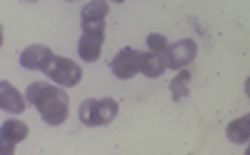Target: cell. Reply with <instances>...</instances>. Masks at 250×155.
<instances>
[{"label":"cell","instance_id":"cell-13","mask_svg":"<svg viewBox=\"0 0 250 155\" xmlns=\"http://www.w3.org/2000/svg\"><path fill=\"white\" fill-rule=\"evenodd\" d=\"M190 78H193L190 70H180V73L173 78V83H170L173 100H183V98L188 95V88H190Z\"/></svg>","mask_w":250,"mask_h":155},{"label":"cell","instance_id":"cell-3","mask_svg":"<svg viewBox=\"0 0 250 155\" xmlns=\"http://www.w3.org/2000/svg\"><path fill=\"white\" fill-rule=\"evenodd\" d=\"M105 43V23H83V38L78 43V55L85 63H95L100 58Z\"/></svg>","mask_w":250,"mask_h":155},{"label":"cell","instance_id":"cell-5","mask_svg":"<svg viewBox=\"0 0 250 155\" xmlns=\"http://www.w3.org/2000/svg\"><path fill=\"white\" fill-rule=\"evenodd\" d=\"M140 55H143V53H138L135 48H123V50L110 60L113 73H115L120 80L133 78L135 73H140Z\"/></svg>","mask_w":250,"mask_h":155},{"label":"cell","instance_id":"cell-1","mask_svg":"<svg viewBox=\"0 0 250 155\" xmlns=\"http://www.w3.org/2000/svg\"><path fill=\"white\" fill-rule=\"evenodd\" d=\"M28 100L40 110L48 125H60L68 118V93L50 83H33L28 88Z\"/></svg>","mask_w":250,"mask_h":155},{"label":"cell","instance_id":"cell-14","mask_svg":"<svg viewBox=\"0 0 250 155\" xmlns=\"http://www.w3.org/2000/svg\"><path fill=\"white\" fill-rule=\"evenodd\" d=\"M148 48H150V53H158V55H165L168 53V40H165L163 35H150L148 38Z\"/></svg>","mask_w":250,"mask_h":155},{"label":"cell","instance_id":"cell-2","mask_svg":"<svg viewBox=\"0 0 250 155\" xmlns=\"http://www.w3.org/2000/svg\"><path fill=\"white\" fill-rule=\"evenodd\" d=\"M80 123L88 128H98V125H108L115 120L118 115V100L113 98H100V100H83L78 108Z\"/></svg>","mask_w":250,"mask_h":155},{"label":"cell","instance_id":"cell-11","mask_svg":"<svg viewBox=\"0 0 250 155\" xmlns=\"http://www.w3.org/2000/svg\"><path fill=\"white\" fill-rule=\"evenodd\" d=\"M83 23H105V18L110 15V5L108 3H88L80 10Z\"/></svg>","mask_w":250,"mask_h":155},{"label":"cell","instance_id":"cell-16","mask_svg":"<svg viewBox=\"0 0 250 155\" xmlns=\"http://www.w3.org/2000/svg\"><path fill=\"white\" fill-rule=\"evenodd\" d=\"M245 95H248V98H250V78H248V80H245Z\"/></svg>","mask_w":250,"mask_h":155},{"label":"cell","instance_id":"cell-10","mask_svg":"<svg viewBox=\"0 0 250 155\" xmlns=\"http://www.w3.org/2000/svg\"><path fill=\"white\" fill-rule=\"evenodd\" d=\"M225 133H228V140L235 143V145L248 143V140H250V115L233 120L230 125H228V130H225Z\"/></svg>","mask_w":250,"mask_h":155},{"label":"cell","instance_id":"cell-9","mask_svg":"<svg viewBox=\"0 0 250 155\" xmlns=\"http://www.w3.org/2000/svg\"><path fill=\"white\" fill-rule=\"evenodd\" d=\"M168 70V60L165 55H158V53H143L140 55V73L148 75V78H158Z\"/></svg>","mask_w":250,"mask_h":155},{"label":"cell","instance_id":"cell-12","mask_svg":"<svg viewBox=\"0 0 250 155\" xmlns=\"http://www.w3.org/2000/svg\"><path fill=\"white\" fill-rule=\"evenodd\" d=\"M28 125L23 123V120H8L5 125H3V138L0 140H10L13 145L15 143H20V140H25L28 138Z\"/></svg>","mask_w":250,"mask_h":155},{"label":"cell","instance_id":"cell-4","mask_svg":"<svg viewBox=\"0 0 250 155\" xmlns=\"http://www.w3.org/2000/svg\"><path fill=\"white\" fill-rule=\"evenodd\" d=\"M43 73L50 75L53 83L65 85V88H73V85H78L83 80V68L75 60H70V58H60V55H55V60L48 65Z\"/></svg>","mask_w":250,"mask_h":155},{"label":"cell","instance_id":"cell-15","mask_svg":"<svg viewBox=\"0 0 250 155\" xmlns=\"http://www.w3.org/2000/svg\"><path fill=\"white\" fill-rule=\"evenodd\" d=\"M0 155H15V145L10 140H0Z\"/></svg>","mask_w":250,"mask_h":155},{"label":"cell","instance_id":"cell-8","mask_svg":"<svg viewBox=\"0 0 250 155\" xmlns=\"http://www.w3.org/2000/svg\"><path fill=\"white\" fill-rule=\"evenodd\" d=\"M0 108L8 110V113H23L25 110V98L20 95V90L15 85H10L8 80L0 83Z\"/></svg>","mask_w":250,"mask_h":155},{"label":"cell","instance_id":"cell-6","mask_svg":"<svg viewBox=\"0 0 250 155\" xmlns=\"http://www.w3.org/2000/svg\"><path fill=\"white\" fill-rule=\"evenodd\" d=\"M198 55V45H195V40L190 38H185V40H178L175 45L168 48V53H165V60H168V68H185V65H190Z\"/></svg>","mask_w":250,"mask_h":155},{"label":"cell","instance_id":"cell-17","mask_svg":"<svg viewBox=\"0 0 250 155\" xmlns=\"http://www.w3.org/2000/svg\"><path fill=\"white\" fill-rule=\"evenodd\" d=\"M245 155H250V140H248V150H245Z\"/></svg>","mask_w":250,"mask_h":155},{"label":"cell","instance_id":"cell-7","mask_svg":"<svg viewBox=\"0 0 250 155\" xmlns=\"http://www.w3.org/2000/svg\"><path fill=\"white\" fill-rule=\"evenodd\" d=\"M53 60H55V53L45 45H30L20 55V65L28 70H45Z\"/></svg>","mask_w":250,"mask_h":155}]
</instances>
